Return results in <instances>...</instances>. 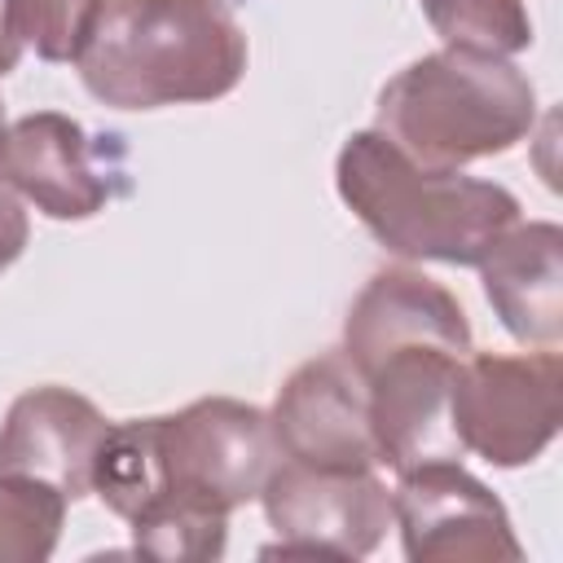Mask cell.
Masks as SVG:
<instances>
[{
    "instance_id": "obj_1",
    "label": "cell",
    "mask_w": 563,
    "mask_h": 563,
    "mask_svg": "<svg viewBox=\"0 0 563 563\" xmlns=\"http://www.w3.org/2000/svg\"><path fill=\"white\" fill-rule=\"evenodd\" d=\"M246 53L224 0H101L75 66L101 106L163 110L233 92Z\"/></svg>"
},
{
    "instance_id": "obj_2",
    "label": "cell",
    "mask_w": 563,
    "mask_h": 563,
    "mask_svg": "<svg viewBox=\"0 0 563 563\" xmlns=\"http://www.w3.org/2000/svg\"><path fill=\"white\" fill-rule=\"evenodd\" d=\"M347 211L400 260L479 264V255L519 220V198L462 167H422L378 128L352 132L334 163Z\"/></svg>"
},
{
    "instance_id": "obj_3",
    "label": "cell",
    "mask_w": 563,
    "mask_h": 563,
    "mask_svg": "<svg viewBox=\"0 0 563 563\" xmlns=\"http://www.w3.org/2000/svg\"><path fill=\"white\" fill-rule=\"evenodd\" d=\"M378 132L422 167H466L515 150L537 123V88L510 57L440 48L378 92Z\"/></svg>"
},
{
    "instance_id": "obj_4",
    "label": "cell",
    "mask_w": 563,
    "mask_h": 563,
    "mask_svg": "<svg viewBox=\"0 0 563 563\" xmlns=\"http://www.w3.org/2000/svg\"><path fill=\"white\" fill-rule=\"evenodd\" d=\"M154 449H158V493L150 497V506L189 501L220 515L255 501L273 466L282 462L268 413L233 396H207L185 405L180 413H158Z\"/></svg>"
},
{
    "instance_id": "obj_5",
    "label": "cell",
    "mask_w": 563,
    "mask_h": 563,
    "mask_svg": "<svg viewBox=\"0 0 563 563\" xmlns=\"http://www.w3.org/2000/svg\"><path fill=\"white\" fill-rule=\"evenodd\" d=\"M449 413L462 453H479L493 466H528L563 422V356L554 347L523 356L466 352Z\"/></svg>"
},
{
    "instance_id": "obj_6",
    "label": "cell",
    "mask_w": 563,
    "mask_h": 563,
    "mask_svg": "<svg viewBox=\"0 0 563 563\" xmlns=\"http://www.w3.org/2000/svg\"><path fill=\"white\" fill-rule=\"evenodd\" d=\"M268 528L282 537L273 554L365 559L391 528V488L374 471H317L282 457L260 488Z\"/></svg>"
},
{
    "instance_id": "obj_7",
    "label": "cell",
    "mask_w": 563,
    "mask_h": 563,
    "mask_svg": "<svg viewBox=\"0 0 563 563\" xmlns=\"http://www.w3.org/2000/svg\"><path fill=\"white\" fill-rule=\"evenodd\" d=\"M391 523L413 563H519L523 545L501 497L457 462H422L400 471L391 488Z\"/></svg>"
},
{
    "instance_id": "obj_8",
    "label": "cell",
    "mask_w": 563,
    "mask_h": 563,
    "mask_svg": "<svg viewBox=\"0 0 563 563\" xmlns=\"http://www.w3.org/2000/svg\"><path fill=\"white\" fill-rule=\"evenodd\" d=\"M273 435L282 457L317 471H374L378 440L369 422V391L347 352L303 361L273 400Z\"/></svg>"
},
{
    "instance_id": "obj_9",
    "label": "cell",
    "mask_w": 563,
    "mask_h": 563,
    "mask_svg": "<svg viewBox=\"0 0 563 563\" xmlns=\"http://www.w3.org/2000/svg\"><path fill=\"white\" fill-rule=\"evenodd\" d=\"M462 352L440 343H405L383 352L361 378L369 391V422L378 462L409 471L422 462H457L462 444L453 431L449 396Z\"/></svg>"
},
{
    "instance_id": "obj_10",
    "label": "cell",
    "mask_w": 563,
    "mask_h": 563,
    "mask_svg": "<svg viewBox=\"0 0 563 563\" xmlns=\"http://www.w3.org/2000/svg\"><path fill=\"white\" fill-rule=\"evenodd\" d=\"M110 422L106 413L57 383L22 391L0 427V475L35 479L57 488L66 501H79L92 493L97 453Z\"/></svg>"
},
{
    "instance_id": "obj_11",
    "label": "cell",
    "mask_w": 563,
    "mask_h": 563,
    "mask_svg": "<svg viewBox=\"0 0 563 563\" xmlns=\"http://www.w3.org/2000/svg\"><path fill=\"white\" fill-rule=\"evenodd\" d=\"M405 343H440L466 356L471 321L449 286L431 282L418 268L391 264V268H378L356 295L343 321V352L365 374L383 352Z\"/></svg>"
},
{
    "instance_id": "obj_12",
    "label": "cell",
    "mask_w": 563,
    "mask_h": 563,
    "mask_svg": "<svg viewBox=\"0 0 563 563\" xmlns=\"http://www.w3.org/2000/svg\"><path fill=\"white\" fill-rule=\"evenodd\" d=\"M0 180L48 220H88L110 202V185L92 167L88 132L57 110H35L9 123Z\"/></svg>"
},
{
    "instance_id": "obj_13",
    "label": "cell",
    "mask_w": 563,
    "mask_h": 563,
    "mask_svg": "<svg viewBox=\"0 0 563 563\" xmlns=\"http://www.w3.org/2000/svg\"><path fill=\"white\" fill-rule=\"evenodd\" d=\"M484 295L510 339L559 347L563 339V229L550 220L510 224L479 255Z\"/></svg>"
},
{
    "instance_id": "obj_14",
    "label": "cell",
    "mask_w": 563,
    "mask_h": 563,
    "mask_svg": "<svg viewBox=\"0 0 563 563\" xmlns=\"http://www.w3.org/2000/svg\"><path fill=\"white\" fill-rule=\"evenodd\" d=\"M444 48H471L488 57H515L532 44V18L523 0H418Z\"/></svg>"
},
{
    "instance_id": "obj_15",
    "label": "cell",
    "mask_w": 563,
    "mask_h": 563,
    "mask_svg": "<svg viewBox=\"0 0 563 563\" xmlns=\"http://www.w3.org/2000/svg\"><path fill=\"white\" fill-rule=\"evenodd\" d=\"M66 497L48 484L0 475V563H44L57 550Z\"/></svg>"
},
{
    "instance_id": "obj_16",
    "label": "cell",
    "mask_w": 563,
    "mask_h": 563,
    "mask_svg": "<svg viewBox=\"0 0 563 563\" xmlns=\"http://www.w3.org/2000/svg\"><path fill=\"white\" fill-rule=\"evenodd\" d=\"M101 0H22V31L35 57L75 62Z\"/></svg>"
},
{
    "instance_id": "obj_17",
    "label": "cell",
    "mask_w": 563,
    "mask_h": 563,
    "mask_svg": "<svg viewBox=\"0 0 563 563\" xmlns=\"http://www.w3.org/2000/svg\"><path fill=\"white\" fill-rule=\"evenodd\" d=\"M26 238H31V220L18 202V194L0 180V273L26 251Z\"/></svg>"
},
{
    "instance_id": "obj_18",
    "label": "cell",
    "mask_w": 563,
    "mask_h": 563,
    "mask_svg": "<svg viewBox=\"0 0 563 563\" xmlns=\"http://www.w3.org/2000/svg\"><path fill=\"white\" fill-rule=\"evenodd\" d=\"M26 48V31H22V0H0V75H9L18 66Z\"/></svg>"
},
{
    "instance_id": "obj_19",
    "label": "cell",
    "mask_w": 563,
    "mask_h": 563,
    "mask_svg": "<svg viewBox=\"0 0 563 563\" xmlns=\"http://www.w3.org/2000/svg\"><path fill=\"white\" fill-rule=\"evenodd\" d=\"M4 132H9V123H4V106H0V145H4Z\"/></svg>"
}]
</instances>
